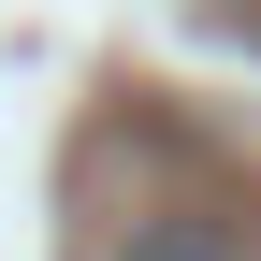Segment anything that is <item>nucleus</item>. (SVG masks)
<instances>
[{
    "label": "nucleus",
    "mask_w": 261,
    "mask_h": 261,
    "mask_svg": "<svg viewBox=\"0 0 261 261\" xmlns=\"http://www.w3.org/2000/svg\"><path fill=\"white\" fill-rule=\"evenodd\" d=\"M116 261H261L232 218H203V203H160V218H130L116 232Z\"/></svg>",
    "instance_id": "1"
}]
</instances>
